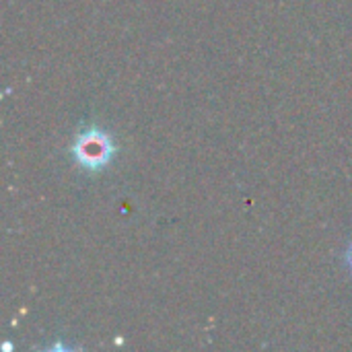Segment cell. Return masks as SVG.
<instances>
[{"label":"cell","instance_id":"obj_1","mask_svg":"<svg viewBox=\"0 0 352 352\" xmlns=\"http://www.w3.org/2000/svg\"><path fill=\"white\" fill-rule=\"evenodd\" d=\"M116 151L118 146L113 144L111 136L101 128H89L80 132L72 144V157L76 165L87 171L105 169L116 157Z\"/></svg>","mask_w":352,"mask_h":352},{"label":"cell","instance_id":"obj_2","mask_svg":"<svg viewBox=\"0 0 352 352\" xmlns=\"http://www.w3.org/2000/svg\"><path fill=\"white\" fill-rule=\"evenodd\" d=\"M344 266L349 268V272L352 274V241L346 245V252H344Z\"/></svg>","mask_w":352,"mask_h":352}]
</instances>
